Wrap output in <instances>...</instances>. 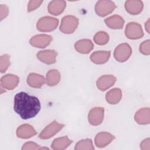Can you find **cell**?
Segmentation results:
<instances>
[{
	"label": "cell",
	"instance_id": "cell-13",
	"mask_svg": "<svg viewBox=\"0 0 150 150\" xmlns=\"http://www.w3.org/2000/svg\"><path fill=\"white\" fill-rule=\"evenodd\" d=\"M116 81V77L112 75H104L97 81V86L101 91H105L112 87Z\"/></svg>",
	"mask_w": 150,
	"mask_h": 150
},
{
	"label": "cell",
	"instance_id": "cell-20",
	"mask_svg": "<svg viewBox=\"0 0 150 150\" xmlns=\"http://www.w3.org/2000/svg\"><path fill=\"white\" fill-rule=\"evenodd\" d=\"M110 53V51H96L91 54L90 60L95 64H104L108 60Z\"/></svg>",
	"mask_w": 150,
	"mask_h": 150
},
{
	"label": "cell",
	"instance_id": "cell-14",
	"mask_svg": "<svg viewBox=\"0 0 150 150\" xmlns=\"http://www.w3.org/2000/svg\"><path fill=\"white\" fill-rule=\"evenodd\" d=\"M37 132L32 126L25 124L20 125L16 130V135L18 138L28 139L36 135Z\"/></svg>",
	"mask_w": 150,
	"mask_h": 150
},
{
	"label": "cell",
	"instance_id": "cell-15",
	"mask_svg": "<svg viewBox=\"0 0 150 150\" xmlns=\"http://www.w3.org/2000/svg\"><path fill=\"white\" fill-rule=\"evenodd\" d=\"M144 5L142 1L138 0H129L125 3L126 11L131 15H138L142 11Z\"/></svg>",
	"mask_w": 150,
	"mask_h": 150
},
{
	"label": "cell",
	"instance_id": "cell-30",
	"mask_svg": "<svg viewBox=\"0 0 150 150\" xmlns=\"http://www.w3.org/2000/svg\"><path fill=\"white\" fill-rule=\"evenodd\" d=\"M9 10L8 8L5 5H0V18L1 21L3 20L5 18H6L8 15Z\"/></svg>",
	"mask_w": 150,
	"mask_h": 150
},
{
	"label": "cell",
	"instance_id": "cell-21",
	"mask_svg": "<svg viewBox=\"0 0 150 150\" xmlns=\"http://www.w3.org/2000/svg\"><path fill=\"white\" fill-rule=\"evenodd\" d=\"M28 85L33 88H39L45 83V77L39 74L32 73H30L27 79Z\"/></svg>",
	"mask_w": 150,
	"mask_h": 150
},
{
	"label": "cell",
	"instance_id": "cell-2",
	"mask_svg": "<svg viewBox=\"0 0 150 150\" xmlns=\"http://www.w3.org/2000/svg\"><path fill=\"white\" fill-rule=\"evenodd\" d=\"M58 25V19L47 16L39 19L37 22L36 28L40 32H50L54 30Z\"/></svg>",
	"mask_w": 150,
	"mask_h": 150
},
{
	"label": "cell",
	"instance_id": "cell-33",
	"mask_svg": "<svg viewBox=\"0 0 150 150\" xmlns=\"http://www.w3.org/2000/svg\"><path fill=\"white\" fill-rule=\"evenodd\" d=\"M145 29H146V31L148 32V33H149V19L146 22V23L145 25Z\"/></svg>",
	"mask_w": 150,
	"mask_h": 150
},
{
	"label": "cell",
	"instance_id": "cell-27",
	"mask_svg": "<svg viewBox=\"0 0 150 150\" xmlns=\"http://www.w3.org/2000/svg\"><path fill=\"white\" fill-rule=\"evenodd\" d=\"M10 65V56L7 54L2 55L0 57V71L2 73L5 72Z\"/></svg>",
	"mask_w": 150,
	"mask_h": 150
},
{
	"label": "cell",
	"instance_id": "cell-11",
	"mask_svg": "<svg viewBox=\"0 0 150 150\" xmlns=\"http://www.w3.org/2000/svg\"><path fill=\"white\" fill-rule=\"evenodd\" d=\"M57 53L54 50H45L39 51L37 54V58L43 63L47 64L56 62Z\"/></svg>",
	"mask_w": 150,
	"mask_h": 150
},
{
	"label": "cell",
	"instance_id": "cell-29",
	"mask_svg": "<svg viewBox=\"0 0 150 150\" xmlns=\"http://www.w3.org/2000/svg\"><path fill=\"white\" fill-rule=\"evenodd\" d=\"M43 1H30L28 5V11L31 12L38 8L42 4Z\"/></svg>",
	"mask_w": 150,
	"mask_h": 150
},
{
	"label": "cell",
	"instance_id": "cell-7",
	"mask_svg": "<svg viewBox=\"0 0 150 150\" xmlns=\"http://www.w3.org/2000/svg\"><path fill=\"white\" fill-rule=\"evenodd\" d=\"M64 127V124H60L56 121H53L42 130L39 137L42 139H49L56 134Z\"/></svg>",
	"mask_w": 150,
	"mask_h": 150
},
{
	"label": "cell",
	"instance_id": "cell-3",
	"mask_svg": "<svg viewBox=\"0 0 150 150\" xmlns=\"http://www.w3.org/2000/svg\"><path fill=\"white\" fill-rule=\"evenodd\" d=\"M79 25V19L72 15L64 16L61 22L60 30L63 33L70 34L73 33Z\"/></svg>",
	"mask_w": 150,
	"mask_h": 150
},
{
	"label": "cell",
	"instance_id": "cell-16",
	"mask_svg": "<svg viewBox=\"0 0 150 150\" xmlns=\"http://www.w3.org/2000/svg\"><path fill=\"white\" fill-rule=\"evenodd\" d=\"M135 121L141 125L148 124L150 122V110L149 108H142L137 111L135 114Z\"/></svg>",
	"mask_w": 150,
	"mask_h": 150
},
{
	"label": "cell",
	"instance_id": "cell-22",
	"mask_svg": "<svg viewBox=\"0 0 150 150\" xmlns=\"http://www.w3.org/2000/svg\"><path fill=\"white\" fill-rule=\"evenodd\" d=\"M122 97V91L119 88H114L108 91L105 95L106 101L111 104H116Z\"/></svg>",
	"mask_w": 150,
	"mask_h": 150
},
{
	"label": "cell",
	"instance_id": "cell-6",
	"mask_svg": "<svg viewBox=\"0 0 150 150\" xmlns=\"http://www.w3.org/2000/svg\"><path fill=\"white\" fill-rule=\"evenodd\" d=\"M132 54V49L128 43L119 45L115 49L114 56L115 59L119 62L127 61Z\"/></svg>",
	"mask_w": 150,
	"mask_h": 150
},
{
	"label": "cell",
	"instance_id": "cell-8",
	"mask_svg": "<svg viewBox=\"0 0 150 150\" xmlns=\"http://www.w3.org/2000/svg\"><path fill=\"white\" fill-rule=\"evenodd\" d=\"M104 109L103 107H94L88 112V120L92 125H100L104 118Z\"/></svg>",
	"mask_w": 150,
	"mask_h": 150
},
{
	"label": "cell",
	"instance_id": "cell-25",
	"mask_svg": "<svg viewBox=\"0 0 150 150\" xmlns=\"http://www.w3.org/2000/svg\"><path fill=\"white\" fill-rule=\"evenodd\" d=\"M76 150H93L94 147L93 145V142L90 139H81L79 141L75 147Z\"/></svg>",
	"mask_w": 150,
	"mask_h": 150
},
{
	"label": "cell",
	"instance_id": "cell-24",
	"mask_svg": "<svg viewBox=\"0 0 150 150\" xmlns=\"http://www.w3.org/2000/svg\"><path fill=\"white\" fill-rule=\"evenodd\" d=\"M60 80V74L57 70H50L46 74V83L49 86L57 85Z\"/></svg>",
	"mask_w": 150,
	"mask_h": 150
},
{
	"label": "cell",
	"instance_id": "cell-17",
	"mask_svg": "<svg viewBox=\"0 0 150 150\" xmlns=\"http://www.w3.org/2000/svg\"><path fill=\"white\" fill-rule=\"evenodd\" d=\"M94 45L89 39H81L78 40L74 45V49L82 54H87L93 49Z\"/></svg>",
	"mask_w": 150,
	"mask_h": 150
},
{
	"label": "cell",
	"instance_id": "cell-32",
	"mask_svg": "<svg viewBox=\"0 0 150 150\" xmlns=\"http://www.w3.org/2000/svg\"><path fill=\"white\" fill-rule=\"evenodd\" d=\"M140 148L142 150H149L150 149V139L146 138L142 141L140 144Z\"/></svg>",
	"mask_w": 150,
	"mask_h": 150
},
{
	"label": "cell",
	"instance_id": "cell-1",
	"mask_svg": "<svg viewBox=\"0 0 150 150\" xmlns=\"http://www.w3.org/2000/svg\"><path fill=\"white\" fill-rule=\"evenodd\" d=\"M40 108V103L36 97L25 92H20L15 96L13 110L23 120L35 117Z\"/></svg>",
	"mask_w": 150,
	"mask_h": 150
},
{
	"label": "cell",
	"instance_id": "cell-19",
	"mask_svg": "<svg viewBox=\"0 0 150 150\" xmlns=\"http://www.w3.org/2000/svg\"><path fill=\"white\" fill-rule=\"evenodd\" d=\"M66 6V2L64 1H52L48 5V11L53 15L61 14Z\"/></svg>",
	"mask_w": 150,
	"mask_h": 150
},
{
	"label": "cell",
	"instance_id": "cell-26",
	"mask_svg": "<svg viewBox=\"0 0 150 150\" xmlns=\"http://www.w3.org/2000/svg\"><path fill=\"white\" fill-rule=\"evenodd\" d=\"M94 42L99 45H104L109 40L108 35L104 31H100L95 34L93 38Z\"/></svg>",
	"mask_w": 150,
	"mask_h": 150
},
{
	"label": "cell",
	"instance_id": "cell-23",
	"mask_svg": "<svg viewBox=\"0 0 150 150\" xmlns=\"http://www.w3.org/2000/svg\"><path fill=\"white\" fill-rule=\"evenodd\" d=\"M71 143L72 141L67 136H64L55 139L53 141L51 147L54 150H62L67 148Z\"/></svg>",
	"mask_w": 150,
	"mask_h": 150
},
{
	"label": "cell",
	"instance_id": "cell-10",
	"mask_svg": "<svg viewBox=\"0 0 150 150\" xmlns=\"http://www.w3.org/2000/svg\"><path fill=\"white\" fill-rule=\"evenodd\" d=\"M19 82V78L14 74H8L2 76L1 79V86L4 88L12 90L14 89Z\"/></svg>",
	"mask_w": 150,
	"mask_h": 150
},
{
	"label": "cell",
	"instance_id": "cell-12",
	"mask_svg": "<svg viewBox=\"0 0 150 150\" xmlns=\"http://www.w3.org/2000/svg\"><path fill=\"white\" fill-rule=\"evenodd\" d=\"M115 138L111 134L107 132H101L97 134L95 137V144L98 148H104L110 144Z\"/></svg>",
	"mask_w": 150,
	"mask_h": 150
},
{
	"label": "cell",
	"instance_id": "cell-18",
	"mask_svg": "<svg viewBox=\"0 0 150 150\" xmlns=\"http://www.w3.org/2000/svg\"><path fill=\"white\" fill-rule=\"evenodd\" d=\"M104 22L108 27L114 29H122L124 25V20L123 18L117 15H114L106 18Z\"/></svg>",
	"mask_w": 150,
	"mask_h": 150
},
{
	"label": "cell",
	"instance_id": "cell-9",
	"mask_svg": "<svg viewBox=\"0 0 150 150\" xmlns=\"http://www.w3.org/2000/svg\"><path fill=\"white\" fill-rule=\"evenodd\" d=\"M52 40V37L50 35L46 34L37 35L33 36L30 39V44L36 47L45 48L47 46Z\"/></svg>",
	"mask_w": 150,
	"mask_h": 150
},
{
	"label": "cell",
	"instance_id": "cell-28",
	"mask_svg": "<svg viewBox=\"0 0 150 150\" xmlns=\"http://www.w3.org/2000/svg\"><path fill=\"white\" fill-rule=\"evenodd\" d=\"M139 51L141 53L145 55H149L150 54V41L146 40L144 41L139 46Z\"/></svg>",
	"mask_w": 150,
	"mask_h": 150
},
{
	"label": "cell",
	"instance_id": "cell-5",
	"mask_svg": "<svg viewBox=\"0 0 150 150\" xmlns=\"http://www.w3.org/2000/svg\"><path fill=\"white\" fill-rule=\"evenodd\" d=\"M125 36L130 39H138L143 37L144 32L141 26L136 22H129L125 29Z\"/></svg>",
	"mask_w": 150,
	"mask_h": 150
},
{
	"label": "cell",
	"instance_id": "cell-31",
	"mask_svg": "<svg viewBox=\"0 0 150 150\" xmlns=\"http://www.w3.org/2000/svg\"><path fill=\"white\" fill-rule=\"evenodd\" d=\"M39 145L33 142H26L22 146V150H29V149H36L38 148Z\"/></svg>",
	"mask_w": 150,
	"mask_h": 150
},
{
	"label": "cell",
	"instance_id": "cell-4",
	"mask_svg": "<svg viewBox=\"0 0 150 150\" xmlns=\"http://www.w3.org/2000/svg\"><path fill=\"white\" fill-rule=\"evenodd\" d=\"M116 5L111 1L102 0L98 1L95 6V11L100 16H105L111 13L115 8Z\"/></svg>",
	"mask_w": 150,
	"mask_h": 150
}]
</instances>
